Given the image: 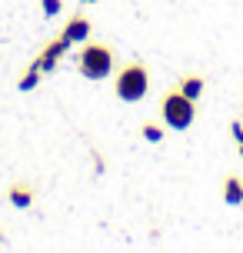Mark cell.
Instances as JSON below:
<instances>
[{
    "mask_svg": "<svg viewBox=\"0 0 243 253\" xmlns=\"http://www.w3.org/2000/svg\"><path fill=\"white\" fill-rule=\"evenodd\" d=\"M60 37L70 40V43H87L90 40V20L83 13H74V17H67L64 30H60Z\"/></svg>",
    "mask_w": 243,
    "mask_h": 253,
    "instance_id": "obj_5",
    "label": "cell"
},
{
    "mask_svg": "<svg viewBox=\"0 0 243 253\" xmlns=\"http://www.w3.org/2000/svg\"><path fill=\"white\" fill-rule=\"evenodd\" d=\"M40 77H43V70L37 67V60H30V67L24 70V77H20V84H17V87H20V90L27 93V90H34V87L40 84Z\"/></svg>",
    "mask_w": 243,
    "mask_h": 253,
    "instance_id": "obj_9",
    "label": "cell"
},
{
    "mask_svg": "<svg viewBox=\"0 0 243 253\" xmlns=\"http://www.w3.org/2000/svg\"><path fill=\"white\" fill-rule=\"evenodd\" d=\"M7 200H10L17 210H27L30 203L37 200V193H34V187H30V183H10V190H7Z\"/></svg>",
    "mask_w": 243,
    "mask_h": 253,
    "instance_id": "obj_8",
    "label": "cell"
},
{
    "mask_svg": "<svg viewBox=\"0 0 243 253\" xmlns=\"http://www.w3.org/2000/svg\"><path fill=\"white\" fill-rule=\"evenodd\" d=\"M150 90V70L143 60H127L114 70V93L123 103H140Z\"/></svg>",
    "mask_w": 243,
    "mask_h": 253,
    "instance_id": "obj_2",
    "label": "cell"
},
{
    "mask_svg": "<svg viewBox=\"0 0 243 253\" xmlns=\"http://www.w3.org/2000/svg\"><path fill=\"white\" fill-rule=\"evenodd\" d=\"M230 137L237 143V153L243 157V120H230Z\"/></svg>",
    "mask_w": 243,
    "mask_h": 253,
    "instance_id": "obj_12",
    "label": "cell"
},
{
    "mask_svg": "<svg viewBox=\"0 0 243 253\" xmlns=\"http://www.w3.org/2000/svg\"><path fill=\"white\" fill-rule=\"evenodd\" d=\"M77 70H80V77H87V80H107V77H114V70H117V50L107 47V43H100V40L80 43Z\"/></svg>",
    "mask_w": 243,
    "mask_h": 253,
    "instance_id": "obj_1",
    "label": "cell"
},
{
    "mask_svg": "<svg viewBox=\"0 0 243 253\" xmlns=\"http://www.w3.org/2000/svg\"><path fill=\"white\" fill-rule=\"evenodd\" d=\"M177 90L183 93V97H190V100H200L206 90V77L203 74H183L177 80Z\"/></svg>",
    "mask_w": 243,
    "mask_h": 253,
    "instance_id": "obj_7",
    "label": "cell"
},
{
    "mask_svg": "<svg viewBox=\"0 0 243 253\" xmlns=\"http://www.w3.org/2000/svg\"><path fill=\"white\" fill-rule=\"evenodd\" d=\"M70 47H74V43H70V40H64V37L47 40V47H43V50H40V57H37V67L43 70V74H53V70H57V63H60V57H64Z\"/></svg>",
    "mask_w": 243,
    "mask_h": 253,
    "instance_id": "obj_4",
    "label": "cell"
},
{
    "mask_svg": "<svg viewBox=\"0 0 243 253\" xmlns=\"http://www.w3.org/2000/svg\"><path fill=\"white\" fill-rule=\"evenodd\" d=\"M160 120H163L170 130H190L193 120H197V100L183 97L177 87H170L160 97Z\"/></svg>",
    "mask_w": 243,
    "mask_h": 253,
    "instance_id": "obj_3",
    "label": "cell"
},
{
    "mask_svg": "<svg viewBox=\"0 0 243 253\" xmlns=\"http://www.w3.org/2000/svg\"><path fill=\"white\" fill-rule=\"evenodd\" d=\"M40 10H43L47 20H53V17H60V13H64V0H40Z\"/></svg>",
    "mask_w": 243,
    "mask_h": 253,
    "instance_id": "obj_11",
    "label": "cell"
},
{
    "mask_svg": "<svg viewBox=\"0 0 243 253\" xmlns=\"http://www.w3.org/2000/svg\"><path fill=\"white\" fill-rule=\"evenodd\" d=\"M80 3H100V0H80Z\"/></svg>",
    "mask_w": 243,
    "mask_h": 253,
    "instance_id": "obj_13",
    "label": "cell"
},
{
    "mask_svg": "<svg viewBox=\"0 0 243 253\" xmlns=\"http://www.w3.org/2000/svg\"><path fill=\"white\" fill-rule=\"evenodd\" d=\"M220 193H223V203L227 207H243V177L227 173L223 183H220Z\"/></svg>",
    "mask_w": 243,
    "mask_h": 253,
    "instance_id": "obj_6",
    "label": "cell"
},
{
    "mask_svg": "<svg viewBox=\"0 0 243 253\" xmlns=\"http://www.w3.org/2000/svg\"><path fill=\"white\" fill-rule=\"evenodd\" d=\"M140 137L147 140V143H160V140H163V124H154V120H147V124L140 126Z\"/></svg>",
    "mask_w": 243,
    "mask_h": 253,
    "instance_id": "obj_10",
    "label": "cell"
}]
</instances>
